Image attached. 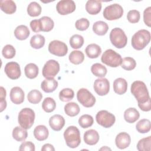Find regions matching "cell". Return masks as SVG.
<instances>
[{"label":"cell","instance_id":"25","mask_svg":"<svg viewBox=\"0 0 151 151\" xmlns=\"http://www.w3.org/2000/svg\"><path fill=\"white\" fill-rule=\"evenodd\" d=\"M85 52L88 58H96L99 57L101 53V49L99 45L96 44H91L86 47Z\"/></svg>","mask_w":151,"mask_h":151},{"label":"cell","instance_id":"12","mask_svg":"<svg viewBox=\"0 0 151 151\" xmlns=\"http://www.w3.org/2000/svg\"><path fill=\"white\" fill-rule=\"evenodd\" d=\"M75 2L72 0L60 1L56 5V9L58 14L62 15H68L73 12L76 9Z\"/></svg>","mask_w":151,"mask_h":151},{"label":"cell","instance_id":"48","mask_svg":"<svg viewBox=\"0 0 151 151\" xmlns=\"http://www.w3.org/2000/svg\"><path fill=\"white\" fill-rule=\"evenodd\" d=\"M143 21L145 24L150 27L151 26V7L149 6L146 8L143 12Z\"/></svg>","mask_w":151,"mask_h":151},{"label":"cell","instance_id":"10","mask_svg":"<svg viewBox=\"0 0 151 151\" xmlns=\"http://www.w3.org/2000/svg\"><path fill=\"white\" fill-rule=\"evenodd\" d=\"M60 71V64L54 60H50L44 64L42 73L45 78H54Z\"/></svg>","mask_w":151,"mask_h":151},{"label":"cell","instance_id":"37","mask_svg":"<svg viewBox=\"0 0 151 151\" xmlns=\"http://www.w3.org/2000/svg\"><path fill=\"white\" fill-rule=\"evenodd\" d=\"M137 149L139 151H150L151 150V136L140 139L137 144Z\"/></svg>","mask_w":151,"mask_h":151},{"label":"cell","instance_id":"45","mask_svg":"<svg viewBox=\"0 0 151 151\" xmlns=\"http://www.w3.org/2000/svg\"><path fill=\"white\" fill-rule=\"evenodd\" d=\"M140 18V12L139 11L133 9L128 12L127 15V19L130 23H137L139 21Z\"/></svg>","mask_w":151,"mask_h":151},{"label":"cell","instance_id":"20","mask_svg":"<svg viewBox=\"0 0 151 151\" xmlns=\"http://www.w3.org/2000/svg\"><path fill=\"white\" fill-rule=\"evenodd\" d=\"M58 82L54 78H45L41 84V89L45 93H52L57 88Z\"/></svg>","mask_w":151,"mask_h":151},{"label":"cell","instance_id":"46","mask_svg":"<svg viewBox=\"0 0 151 151\" xmlns=\"http://www.w3.org/2000/svg\"><path fill=\"white\" fill-rule=\"evenodd\" d=\"M89 21L85 18H82L77 20L75 24L76 29L81 31L86 30L89 27Z\"/></svg>","mask_w":151,"mask_h":151},{"label":"cell","instance_id":"30","mask_svg":"<svg viewBox=\"0 0 151 151\" xmlns=\"http://www.w3.org/2000/svg\"><path fill=\"white\" fill-rule=\"evenodd\" d=\"M80 109L79 106L74 102H70L64 106V111L66 114L70 117H74L78 114Z\"/></svg>","mask_w":151,"mask_h":151},{"label":"cell","instance_id":"8","mask_svg":"<svg viewBox=\"0 0 151 151\" xmlns=\"http://www.w3.org/2000/svg\"><path fill=\"white\" fill-rule=\"evenodd\" d=\"M97 123L105 128L111 127L116 121V118L114 114L109 112L107 110H100L96 116Z\"/></svg>","mask_w":151,"mask_h":151},{"label":"cell","instance_id":"22","mask_svg":"<svg viewBox=\"0 0 151 151\" xmlns=\"http://www.w3.org/2000/svg\"><path fill=\"white\" fill-rule=\"evenodd\" d=\"M48 130L44 125H38L34 130V136L38 141L45 140L48 138Z\"/></svg>","mask_w":151,"mask_h":151},{"label":"cell","instance_id":"44","mask_svg":"<svg viewBox=\"0 0 151 151\" xmlns=\"http://www.w3.org/2000/svg\"><path fill=\"white\" fill-rule=\"evenodd\" d=\"M2 54L4 58L11 59L15 57L16 51L15 48L12 45L7 44L4 47L2 51Z\"/></svg>","mask_w":151,"mask_h":151},{"label":"cell","instance_id":"14","mask_svg":"<svg viewBox=\"0 0 151 151\" xmlns=\"http://www.w3.org/2000/svg\"><path fill=\"white\" fill-rule=\"evenodd\" d=\"M4 71L6 75L12 80H17L21 76V71L18 63L11 61L6 63L5 66Z\"/></svg>","mask_w":151,"mask_h":151},{"label":"cell","instance_id":"4","mask_svg":"<svg viewBox=\"0 0 151 151\" xmlns=\"http://www.w3.org/2000/svg\"><path fill=\"white\" fill-rule=\"evenodd\" d=\"M35 113L30 108L22 109L18 113V122L21 127L25 129H30L34 124Z\"/></svg>","mask_w":151,"mask_h":151},{"label":"cell","instance_id":"42","mask_svg":"<svg viewBox=\"0 0 151 151\" xmlns=\"http://www.w3.org/2000/svg\"><path fill=\"white\" fill-rule=\"evenodd\" d=\"M94 119L89 114H83L78 119V124L83 129L88 128L93 125Z\"/></svg>","mask_w":151,"mask_h":151},{"label":"cell","instance_id":"39","mask_svg":"<svg viewBox=\"0 0 151 151\" xmlns=\"http://www.w3.org/2000/svg\"><path fill=\"white\" fill-rule=\"evenodd\" d=\"M74 96V91L71 88H65L59 93V99L61 101L67 102L71 100Z\"/></svg>","mask_w":151,"mask_h":151},{"label":"cell","instance_id":"6","mask_svg":"<svg viewBox=\"0 0 151 151\" xmlns=\"http://www.w3.org/2000/svg\"><path fill=\"white\" fill-rule=\"evenodd\" d=\"M101 61L103 63L110 67H117L121 64V55L111 49L106 50L101 55Z\"/></svg>","mask_w":151,"mask_h":151},{"label":"cell","instance_id":"11","mask_svg":"<svg viewBox=\"0 0 151 151\" xmlns=\"http://www.w3.org/2000/svg\"><path fill=\"white\" fill-rule=\"evenodd\" d=\"M49 52L56 56L63 57L68 52V47L67 45L59 40H53L51 41L48 45Z\"/></svg>","mask_w":151,"mask_h":151},{"label":"cell","instance_id":"36","mask_svg":"<svg viewBox=\"0 0 151 151\" xmlns=\"http://www.w3.org/2000/svg\"><path fill=\"white\" fill-rule=\"evenodd\" d=\"M41 6L37 2H31L27 7V13L31 17H37L41 14Z\"/></svg>","mask_w":151,"mask_h":151},{"label":"cell","instance_id":"27","mask_svg":"<svg viewBox=\"0 0 151 151\" xmlns=\"http://www.w3.org/2000/svg\"><path fill=\"white\" fill-rule=\"evenodd\" d=\"M109 29V25L107 24L102 21H98L94 23L93 25V32L98 35H105Z\"/></svg>","mask_w":151,"mask_h":151},{"label":"cell","instance_id":"35","mask_svg":"<svg viewBox=\"0 0 151 151\" xmlns=\"http://www.w3.org/2000/svg\"><path fill=\"white\" fill-rule=\"evenodd\" d=\"M41 25V30L43 32H49L52 29L54 26L53 20L48 17H42L40 18Z\"/></svg>","mask_w":151,"mask_h":151},{"label":"cell","instance_id":"16","mask_svg":"<svg viewBox=\"0 0 151 151\" xmlns=\"http://www.w3.org/2000/svg\"><path fill=\"white\" fill-rule=\"evenodd\" d=\"M9 96L11 101L15 104H20L24 101V92L22 89L19 87L12 88Z\"/></svg>","mask_w":151,"mask_h":151},{"label":"cell","instance_id":"5","mask_svg":"<svg viewBox=\"0 0 151 151\" xmlns=\"http://www.w3.org/2000/svg\"><path fill=\"white\" fill-rule=\"evenodd\" d=\"M110 40L111 44L117 48H124L127 42V37L124 31L120 28H113L110 33Z\"/></svg>","mask_w":151,"mask_h":151},{"label":"cell","instance_id":"40","mask_svg":"<svg viewBox=\"0 0 151 151\" xmlns=\"http://www.w3.org/2000/svg\"><path fill=\"white\" fill-rule=\"evenodd\" d=\"M56 107V103L51 97H46L43 100L42 103V109L47 113L53 111Z\"/></svg>","mask_w":151,"mask_h":151},{"label":"cell","instance_id":"29","mask_svg":"<svg viewBox=\"0 0 151 151\" xmlns=\"http://www.w3.org/2000/svg\"><path fill=\"white\" fill-rule=\"evenodd\" d=\"M28 136V132L26 129L22 127L17 126L12 130V137L13 138L18 141L22 142L25 140Z\"/></svg>","mask_w":151,"mask_h":151},{"label":"cell","instance_id":"9","mask_svg":"<svg viewBox=\"0 0 151 151\" xmlns=\"http://www.w3.org/2000/svg\"><path fill=\"white\" fill-rule=\"evenodd\" d=\"M77 99L78 102L86 107H93L96 103V98L87 89L82 88L77 93Z\"/></svg>","mask_w":151,"mask_h":151},{"label":"cell","instance_id":"52","mask_svg":"<svg viewBox=\"0 0 151 151\" xmlns=\"http://www.w3.org/2000/svg\"><path fill=\"white\" fill-rule=\"evenodd\" d=\"M1 99V112H2L4 110L6 109V101L5 100V98H0Z\"/></svg>","mask_w":151,"mask_h":151},{"label":"cell","instance_id":"15","mask_svg":"<svg viewBox=\"0 0 151 151\" xmlns=\"http://www.w3.org/2000/svg\"><path fill=\"white\" fill-rule=\"evenodd\" d=\"M131 142L130 135L126 132H121L119 133L115 139L116 146L120 149H124L127 147Z\"/></svg>","mask_w":151,"mask_h":151},{"label":"cell","instance_id":"41","mask_svg":"<svg viewBox=\"0 0 151 151\" xmlns=\"http://www.w3.org/2000/svg\"><path fill=\"white\" fill-rule=\"evenodd\" d=\"M70 45L74 49L81 48L84 44V38L79 34H74L70 38Z\"/></svg>","mask_w":151,"mask_h":151},{"label":"cell","instance_id":"43","mask_svg":"<svg viewBox=\"0 0 151 151\" xmlns=\"http://www.w3.org/2000/svg\"><path fill=\"white\" fill-rule=\"evenodd\" d=\"M121 67L125 70L130 71L133 70L136 66V62L132 57H125L122 59Z\"/></svg>","mask_w":151,"mask_h":151},{"label":"cell","instance_id":"2","mask_svg":"<svg viewBox=\"0 0 151 151\" xmlns=\"http://www.w3.org/2000/svg\"><path fill=\"white\" fill-rule=\"evenodd\" d=\"M150 33L146 29H140L136 32L132 38L131 44L134 49L142 50L150 42Z\"/></svg>","mask_w":151,"mask_h":151},{"label":"cell","instance_id":"28","mask_svg":"<svg viewBox=\"0 0 151 151\" xmlns=\"http://www.w3.org/2000/svg\"><path fill=\"white\" fill-rule=\"evenodd\" d=\"M24 73L26 77L29 79H33L38 74V67L34 63H29L24 68Z\"/></svg>","mask_w":151,"mask_h":151},{"label":"cell","instance_id":"47","mask_svg":"<svg viewBox=\"0 0 151 151\" xmlns=\"http://www.w3.org/2000/svg\"><path fill=\"white\" fill-rule=\"evenodd\" d=\"M19 150L20 151H34L35 150L34 144L29 141L24 142L21 143Z\"/></svg>","mask_w":151,"mask_h":151},{"label":"cell","instance_id":"13","mask_svg":"<svg viewBox=\"0 0 151 151\" xmlns=\"http://www.w3.org/2000/svg\"><path fill=\"white\" fill-rule=\"evenodd\" d=\"M93 88L98 95L105 96L109 92L110 83L106 78H97L94 81Z\"/></svg>","mask_w":151,"mask_h":151},{"label":"cell","instance_id":"18","mask_svg":"<svg viewBox=\"0 0 151 151\" xmlns=\"http://www.w3.org/2000/svg\"><path fill=\"white\" fill-rule=\"evenodd\" d=\"M83 139L84 142L90 146L97 144L99 140V134L98 132L94 129H90L84 133Z\"/></svg>","mask_w":151,"mask_h":151},{"label":"cell","instance_id":"21","mask_svg":"<svg viewBox=\"0 0 151 151\" xmlns=\"http://www.w3.org/2000/svg\"><path fill=\"white\" fill-rule=\"evenodd\" d=\"M86 9L91 15L99 14L101 9V3L99 1L88 0L86 4Z\"/></svg>","mask_w":151,"mask_h":151},{"label":"cell","instance_id":"49","mask_svg":"<svg viewBox=\"0 0 151 151\" xmlns=\"http://www.w3.org/2000/svg\"><path fill=\"white\" fill-rule=\"evenodd\" d=\"M30 27L34 32H39L42 31L41 25L39 19H34L30 22Z\"/></svg>","mask_w":151,"mask_h":151},{"label":"cell","instance_id":"7","mask_svg":"<svg viewBox=\"0 0 151 151\" xmlns=\"http://www.w3.org/2000/svg\"><path fill=\"white\" fill-rule=\"evenodd\" d=\"M103 17L109 21L116 20L120 18L123 14L122 6L118 4H113L106 6L103 11Z\"/></svg>","mask_w":151,"mask_h":151},{"label":"cell","instance_id":"33","mask_svg":"<svg viewBox=\"0 0 151 151\" xmlns=\"http://www.w3.org/2000/svg\"><path fill=\"white\" fill-rule=\"evenodd\" d=\"M70 61L76 65L80 64L83 63L84 60V55L82 51L74 50L71 52L68 57Z\"/></svg>","mask_w":151,"mask_h":151},{"label":"cell","instance_id":"34","mask_svg":"<svg viewBox=\"0 0 151 151\" xmlns=\"http://www.w3.org/2000/svg\"><path fill=\"white\" fill-rule=\"evenodd\" d=\"M91 71L96 77H103L106 75L107 70L103 65L100 63H94L91 67Z\"/></svg>","mask_w":151,"mask_h":151},{"label":"cell","instance_id":"17","mask_svg":"<svg viewBox=\"0 0 151 151\" xmlns=\"http://www.w3.org/2000/svg\"><path fill=\"white\" fill-rule=\"evenodd\" d=\"M49 124L53 130L60 131L65 124V119L60 114H54L50 118Z\"/></svg>","mask_w":151,"mask_h":151},{"label":"cell","instance_id":"23","mask_svg":"<svg viewBox=\"0 0 151 151\" xmlns=\"http://www.w3.org/2000/svg\"><path fill=\"white\" fill-rule=\"evenodd\" d=\"M139 112L135 108L130 107L124 111V119L129 123H134L139 119Z\"/></svg>","mask_w":151,"mask_h":151},{"label":"cell","instance_id":"53","mask_svg":"<svg viewBox=\"0 0 151 151\" xmlns=\"http://www.w3.org/2000/svg\"><path fill=\"white\" fill-rule=\"evenodd\" d=\"M99 150H111V149L109 148V147H107V146H104V147L100 148Z\"/></svg>","mask_w":151,"mask_h":151},{"label":"cell","instance_id":"38","mask_svg":"<svg viewBox=\"0 0 151 151\" xmlns=\"http://www.w3.org/2000/svg\"><path fill=\"white\" fill-rule=\"evenodd\" d=\"M42 98V93L38 90L34 89L30 91L28 95L27 99L29 103L32 104H38L39 103Z\"/></svg>","mask_w":151,"mask_h":151},{"label":"cell","instance_id":"3","mask_svg":"<svg viewBox=\"0 0 151 151\" xmlns=\"http://www.w3.org/2000/svg\"><path fill=\"white\" fill-rule=\"evenodd\" d=\"M64 137L66 145L70 148L77 147L81 143L80 132L78 129L74 126H69L65 130Z\"/></svg>","mask_w":151,"mask_h":151},{"label":"cell","instance_id":"26","mask_svg":"<svg viewBox=\"0 0 151 151\" xmlns=\"http://www.w3.org/2000/svg\"><path fill=\"white\" fill-rule=\"evenodd\" d=\"M30 32L28 28L24 25L18 26L14 31L15 38L19 40H26L29 35Z\"/></svg>","mask_w":151,"mask_h":151},{"label":"cell","instance_id":"19","mask_svg":"<svg viewBox=\"0 0 151 151\" xmlns=\"http://www.w3.org/2000/svg\"><path fill=\"white\" fill-rule=\"evenodd\" d=\"M113 90L119 95L124 94L127 89V82L123 78H117L113 82Z\"/></svg>","mask_w":151,"mask_h":151},{"label":"cell","instance_id":"51","mask_svg":"<svg viewBox=\"0 0 151 151\" xmlns=\"http://www.w3.org/2000/svg\"><path fill=\"white\" fill-rule=\"evenodd\" d=\"M41 150L42 151H48V150H50V151H54L55 150V148L54 147V146L50 144V143H46L45 145H44L42 146V148H41Z\"/></svg>","mask_w":151,"mask_h":151},{"label":"cell","instance_id":"31","mask_svg":"<svg viewBox=\"0 0 151 151\" xmlns=\"http://www.w3.org/2000/svg\"><path fill=\"white\" fill-rule=\"evenodd\" d=\"M136 129L140 133H148L151 129L150 121L146 119H143L139 120L136 125Z\"/></svg>","mask_w":151,"mask_h":151},{"label":"cell","instance_id":"50","mask_svg":"<svg viewBox=\"0 0 151 151\" xmlns=\"http://www.w3.org/2000/svg\"><path fill=\"white\" fill-rule=\"evenodd\" d=\"M139 107L142 110V111H149L151 110V101H150V98L148 99L147 101L143 103H140L138 104Z\"/></svg>","mask_w":151,"mask_h":151},{"label":"cell","instance_id":"32","mask_svg":"<svg viewBox=\"0 0 151 151\" xmlns=\"http://www.w3.org/2000/svg\"><path fill=\"white\" fill-rule=\"evenodd\" d=\"M45 38L41 34L33 35L30 40L31 46L35 49H40L45 44Z\"/></svg>","mask_w":151,"mask_h":151},{"label":"cell","instance_id":"1","mask_svg":"<svg viewBox=\"0 0 151 151\" xmlns=\"http://www.w3.org/2000/svg\"><path fill=\"white\" fill-rule=\"evenodd\" d=\"M130 91L137 100L138 104L145 103L150 98L147 88L142 81H134L131 85Z\"/></svg>","mask_w":151,"mask_h":151},{"label":"cell","instance_id":"24","mask_svg":"<svg viewBox=\"0 0 151 151\" xmlns=\"http://www.w3.org/2000/svg\"><path fill=\"white\" fill-rule=\"evenodd\" d=\"M1 9L7 14H12L15 12L17 6L12 0H1L0 1Z\"/></svg>","mask_w":151,"mask_h":151}]
</instances>
